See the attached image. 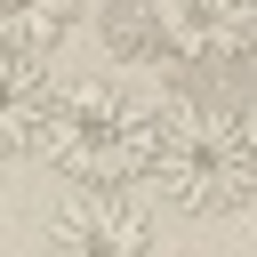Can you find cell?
Listing matches in <instances>:
<instances>
[{"mask_svg": "<svg viewBox=\"0 0 257 257\" xmlns=\"http://www.w3.org/2000/svg\"><path fill=\"white\" fill-rule=\"evenodd\" d=\"M161 241H153V217L145 209H128L120 193H80L72 209H56V225H48V241H40V257H153Z\"/></svg>", "mask_w": 257, "mask_h": 257, "instance_id": "cell-4", "label": "cell"}, {"mask_svg": "<svg viewBox=\"0 0 257 257\" xmlns=\"http://www.w3.org/2000/svg\"><path fill=\"white\" fill-rule=\"evenodd\" d=\"M72 0H0V56H32L48 64V48L72 32Z\"/></svg>", "mask_w": 257, "mask_h": 257, "instance_id": "cell-6", "label": "cell"}, {"mask_svg": "<svg viewBox=\"0 0 257 257\" xmlns=\"http://www.w3.org/2000/svg\"><path fill=\"white\" fill-rule=\"evenodd\" d=\"M161 128H169V112H161L145 88H128V80H64L56 104H48L40 153H48L72 185L120 193V185H137V177L153 169Z\"/></svg>", "mask_w": 257, "mask_h": 257, "instance_id": "cell-1", "label": "cell"}, {"mask_svg": "<svg viewBox=\"0 0 257 257\" xmlns=\"http://www.w3.org/2000/svg\"><path fill=\"white\" fill-rule=\"evenodd\" d=\"M137 16L169 64H225L257 40V0H145Z\"/></svg>", "mask_w": 257, "mask_h": 257, "instance_id": "cell-3", "label": "cell"}, {"mask_svg": "<svg viewBox=\"0 0 257 257\" xmlns=\"http://www.w3.org/2000/svg\"><path fill=\"white\" fill-rule=\"evenodd\" d=\"M241 128H249V145H257V88H249V112H241Z\"/></svg>", "mask_w": 257, "mask_h": 257, "instance_id": "cell-7", "label": "cell"}, {"mask_svg": "<svg viewBox=\"0 0 257 257\" xmlns=\"http://www.w3.org/2000/svg\"><path fill=\"white\" fill-rule=\"evenodd\" d=\"M48 104H56L48 72H40L32 56H0V161L40 153V137H48Z\"/></svg>", "mask_w": 257, "mask_h": 257, "instance_id": "cell-5", "label": "cell"}, {"mask_svg": "<svg viewBox=\"0 0 257 257\" xmlns=\"http://www.w3.org/2000/svg\"><path fill=\"white\" fill-rule=\"evenodd\" d=\"M145 185L185 217H233L257 193V145L241 128V112H169Z\"/></svg>", "mask_w": 257, "mask_h": 257, "instance_id": "cell-2", "label": "cell"}]
</instances>
